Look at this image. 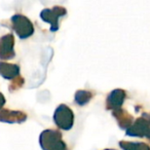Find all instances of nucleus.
<instances>
[{
  "instance_id": "nucleus-1",
  "label": "nucleus",
  "mask_w": 150,
  "mask_h": 150,
  "mask_svg": "<svg viewBox=\"0 0 150 150\" xmlns=\"http://www.w3.org/2000/svg\"><path fill=\"white\" fill-rule=\"evenodd\" d=\"M39 144L43 150H64L67 148L62 134L56 129H45L39 136Z\"/></svg>"
},
{
  "instance_id": "nucleus-2",
  "label": "nucleus",
  "mask_w": 150,
  "mask_h": 150,
  "mask_svg": "<svg viewBox=\"0 0 150 150\" xmlns=\"http://www.w3.org/2000/svg\"><path fill=\"white\" fill-rule=\"evenodd\" d=\"M52 118L57 127L64 131L71 129L74 125V113L65 104H61L57 107Z\"/></svg>"
},
{
  "instance_id": "nucleus-3",
  "label": "nucleus",
  "mask_w": 150,
  "mask_h": 150,
  "mask_svg": "<svg viewBox=\"0 0 150 150\" xmlns=\"http://www.w3.org/2000/svg\"><path fill=\"white\" fill-rule=\"evenodd\" d=\"M13 29L21 39H26L33 35L34 26L27 17L23 15H15L11 17Z\"/></svg>"
},
{
  "instance_id": "nucleus-4",
  "label": "nucleus",
  "mask_w": 150,
  "mask_h": 150,
  "mask_svg": "<svg viewBox=\"0 0 150 150\" xmlns=\"http://www.w3.org/2000/svg\"><path fill=\"white\" fill-rule=\"evenodd\" d=\"M67 15V11L63 6H54L52 8H44L40 13V18L43 22L50 24V31L56 32L59 30V18Z\"/></svg>"
},
{
  "instance_id": "nucleus-5",
  "label": "nucleus",
  "mask_w": 150,
  "mask_h": 150,
  "mask_svg": "<svg viewBox=\"0 0 150 150\" xmlns=\"http://www.w3.org/2000/svg\"><path fill=\"white\" fill-rule=\"evenodd\" d=\"M125 134L131 137H146L150 140V123L145 117L141 116L125 129Z\"/></svg>"
},
{
  "instance_id": "nucleus-6",
  "label": "nucleus",
  "mask_w": 150,
  "mask_h": 150,
  "mask_svg": "<svg viewBox=\"0 0 150 150\" xmlns=\"http://www.w3.org/2000/svg\"><path fill=\"white\" fill-rule=\"evenodd\" d=\"M15 37L6 34L0 38V60H11L15 58Z\"/></svg>"
},
{
  "instance_id": "nucleus-7",
  "label": "nucleus",
  "mask_w": 150,
  "mask_h": 150,
  "mask_svg": "<svg viewBox=\"0 0 150 150\" xmlns=\"http://www.w3.org/2000/svg\"><path fill=\"white\" fill-rule=\"evenodd\" d=\"M127 97L125 91L121 90V88H116L113 90L110 94L108 95L106 100V108L107 110H117V109L121 108L125 99Z\"/></svg>"
},
{
  "instance_id": "nucleus-8",
  "label": "nucleus",
  "mask_w": 150,
  "mask_h": 150,
  "mask_svg": "<svg viewBox=\"0 0 150 150\" xmlns=\"http://www.w3.org/2000/svg\"><path fill=\"white\" fill-rule=\"evenodd\" d=\"M27 119V114L22 111H13L9 109L0 110V121L7 123H22Z\"/></svg>"
},
{
  "instance_id": "nucleus-9",
  "label": "nucleus",
  "mask_w": 150,
  "mask_h": 150,
  "mask_svg": "<svg viewBox=\"0 0 150 150\" xmlns=\"http://www.w3.org/2000/svg\"><path fill=\"white\" fill-rule=\"evenodd\" d=\"M112 115L116 119L117 123H118V125L121 129H127L134 122L133 116L122 108H119L117 110H113Z\"/></svg>"
},
{
  "instance_id": "nucleus-10",
  "label": "nucleus",
  "mask_w": 150,
  "mask_h": 150,
  "mask_svg": "<svg viewBox=\"0 0 150 150\" xmlns=\"http://www.w3.org/2000/svg\"><path fill=\"white\" fill-rule=\"evenodd\" d=\"M20 74V67L16 64L0 61V75L5 79H13Z\"/></svg>"
},
{
  "instance_id": "nucleus-11",
  "label": "nucleus",
  "mask_w": 150,
  "mask_h": 150,
  "mask_svg": "<svg viewBox=\"0 0 150 150\" xmlns=\"http://www.w3.org/2000/svg\"><path fill=\"white\" fill-rule=\"evenodd\" d=\"M93 97H94V95H93L92 92L80 90L75 93L74 101H75V103L77 105H79V106H84V105H86L92 100Z\"/></svg>"
},
{
  "instance_id": "nucleus-12",
  "label": "nucleus",
  "mask_w": 150,
  "mask_h": 150,
  "mask_svg": "<svg viewBox=\"0 0 150 150\" xmlns=\"http://www.w3.org/2000/svg\"><path fill=\"white\" fill-rule=\"evenodd\" d=\"M119 146L122 149H132V150H149L150 147L145 143H140V142H119Z\"/></svg>"
},
{
  "instance_id": "nucleus-13",
  "label": "nucleus",
  "mask_w": 150,
  "mask_h": 150,
  "mask_svg": "<svg viewBox=\"0 0 150 150\" xmlns=\"http://www.w3.org/2000/svg\"><path fill=\"white\" fill-rule=\"evenodd\" d=\"M24 83H25V79H24L22 76L18 75V76H16V77L13 78V81H11V86H9V91H11V92L18 91L19 88H21L22 86H24Z\"/></svg>"
},
{
  "instance_id": "nucleus-14",
  "label": "nucleus",
  "mask_w": 150,
  "mask_h": 150,
  "mask_svg": "<svg viewBox=\"0 0 150 150\" xmlns=\"http://www.w3.org/2000/svg\"><path fill=\"white\" fill-rule=\"evenodd\" d=\"M4 104H5V98H4V96L0 93V110L2 109V107L4 106Z\"/></svg>"
},
{
  "instance_id": "nucleus-15",
  "label": "nucleus",
  "mask_w": 150,
  "mask_h": 150,
  "mask_svg": "<svg viewBox=\"0 0 150 150\" xmlns=\"http://www.w3.org/2000/svg\"><path fill=\"white\" fill-rule=\"evenodd\" d=\"M142 116L145 117V118L148 120V122L150 123V112L149 113H143V114H142Z\"/></svg>"
}]
</instances>
